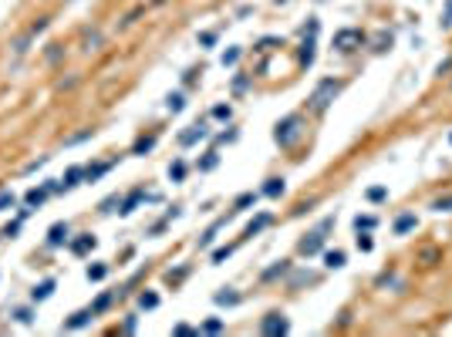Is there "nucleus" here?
<instances>
[{"label": "nucleus", "mask_w": 452, "mask_h": 337, "mask_svg": "<svg viewBox=\"0 0 452 337\" xmlns=\"http://www.w3.org/2000/svg\"><path fill=\"white\" fill-rule=\"evenodd\" d=\"M300 125H304V118L300 115H287L283 122H277V132H273V138H277V145H294L297 138H300Z\"/></svg>", "instance_id": "f257e3e1"}, {"label": "nucleus", "mask_w": 452, "mask_h": 337, "mask_svg": "<svg viewBox=\"0 0 452 337\" xmlns=\"http://www.w3.org/2000/svg\"><path fill=\"white\" fill-rule=\"evenodd\" d=\"M338 91H341L338 81H334V78H324V81L314 88V95H311V108H314V112H324L331 101H334V95H338Z\"/></svg>", "instance_id": "f03ea898"}, {"label": "nucleus", "mask_w": 452, "mask_h": 337, "mask_svg": "<svg viewBox=\"0 0 452 337\" xmlns=\"http://www.w3.org/2000/svg\"><path fill=\"white\" fill-rule=\"evenodd\" d=\"M361 41H364V34L354 31V27L334 34V47H338V51H354V44H361Z\"/></svg>", "instance_id": "7ed1b4c3"}, {"label": "nucleus", "mask_w": 452, "mask_h": 337, "mask_svg": "<svg viewBox=\"0 0 452 337\" xmlns=\"http://www.w3.org/2000/svg\"><path fill=\"white\" fill-rule=\"evenodd\" d=\"M260 330H263V334H287V330H290V324H287V317L270 314V317H263Z\"/></svg>", "instance_id": "20e7f679"}, {"label": "nucleus", "mask_w": 452, "mask_h": 337, "mask_svg": "<svg viewBox=\"0 0 452 337\" xmlns=\"http://www.w3.org/2000/svg\"><path fill=\"white\" fill-rule=\"evenodd\" d=\"M47 192H57V182H47V186H41V189H27L24 202H27V206H41V202L47 199Z\"/></svg>", "instance_id": "39448f33"}, {"label": "nucleus", "mask_w": 452, "mask_h": 337, "mask_svg": "<svg viewBox=\"0 0 452 337\" xmlns=\"http://www.w3.org/2000/svg\"><path fill=\"white\" fill-rule=\"evenodd\" d=\"M81 179H85V168H78V165H74V168H68V172H64V179L57 182V192H71Z\"/></svg>", "instance_id": "423d86ee"}, {"label": "nucleus", "mask_w": 452, "mask_h": 337, "mask_svg": "<svg viewBox=\"0 0 452 337\" xmlns=\"http://www.w3.org/2000/svg\"><path fill=\"white\" fill-rule=\"evenodd\" d=\"M68 243V223H54L47 229V246H64Z\"/></svg>", "instance_id": "0eeeda50"}, {"label": "nucleus", "mask_w": 452, "mask_h": 337, "mask_svg": "<svg viewBox=\"0 0 452 337\" xmlns=\"http://www.w3.org/2000/svg\"><path fill=\"white\" fill-rule=\"evenodd\" d=\"M91 317H95V310H78L71 320H64V324H61V330H81V327L91 324Z\"/></svg>", "instance_id": "6e6552de"}, {"label": "nucleus", "mask_w": 452, "mask_h": 337, "mask_svg": "<svg viewBox=\"0 0 452 337\" xmlns=\"http://www.w3.org/2000/svg\"><path fill=\"white\" fill-rule=\"evenodd\" d=\"M88 249H95V236H91V233L78 236V239H71V253H74V257H85Z\"/></svg>", "instance_id": "1a4fd4ad"}, {"label": "nucleus", "mask_w": 452, "mask_h": 337, "mask_svg": "<svg viewBox=\"0 0 452 337\" xmlns=\"http://www.w3.org/2000/svg\"><path fill=\"white\" fill-rule=\"evenodd\" d=\"M321 246H324V233H321V229H317V233H311L307 239H300V253H307V257H311V253H317Z\"/></svg>", "instance_id": "9d476101"}, {"label": "nucleus", "mask_w": 452, "mask_h": 337, "mask_svg": "<svg viewBox=\"0 0 452 337\" xmlns=\"http://www.w3.org/2000/svg\"><path fill=\"white\" fill-rule=\"evenodd\" d=\"M203 138H206V125H192L189 132H182V135H179L182 145H196V142H203Z\"/></svg>", "instance_id": "9b49d317"}, {"label": "nucleus", "mask_w": 452, "mask_h": 337, "mask_svg": "<svg viewBox=\"0 0 452 337\" xmlns=\"http://www.w3.org/2000/svg\"><path fill=\"white\" fill-rule=\"evenodd\" d=\"M51 293H54V280H41V283L34 287V290H31V300H34V303H41V300H47Z\"/></svg>", "instance_id": "f8f14e48"}, {"label": "nucleus", "mask_w": 452, "mask_h": 337, "mask_svg": "<svg viewBox=\"0 0 452 337\" xmlns=\"http://www.w3.org/2000/svg\"><path fill=\"white\" fill-rule=\"evenodd\" d=\"M230 216H233V213H230ZM230 216H223V219H216V223L209 226V229H206L203 236H199V246H209V243H213V239H216V233H219V229L226 226V219H230Z\"/></svg>", "instance_id": "ddd939ff"}, {"label": "nucleus", "mask_w": 452, "mask_h": 337, "mask_svg": "<svg viewBox=\"0 0 452 337\" xmlns=\"http://www.w3.org/2000/svg\"><path fill=\"white\" fill-rule=\"evenodd\" d=\"M415 226H418V219H415L412 213H405V216H398V219H395V233H398V236H405L408 229H415Z\"/></svg>", "instance_id": "4468645a"}, {"label": "nucleus", "mask_w": 452, "mask_h": 337, "mask_svg": "<svg viewBox=\"0 0 452 337\" xmlns=\"http://www.w3.org/2000/svg\"><path fill=\"white\" fill-rule=\"evenodd\" d=\"M142 199H145V192H142V189H135V192H132V196H128V199L122 202V209H118V213H122V216L135 213V206H138V202H142Z\"/></svg>", "instance_id": "2eb2a0df"}, {"label": "nucleus", "mask_w": 452, "mask_h": 337, "mask_svg": "<svg viewBox=\"0 0 452 337\" xmlns=\"http://www.w3.org/2000/svg\"><path fill=\"white\" fill-rule=\"evenodd\" d=\"M156 148V135H148V138H138L135 148H132V155H145V152H152Z\"/></svg>", "instance_id": "dca6fc26"}, {"label": "nucleus", "mask_w": 452, "mask_h": 337, "mask_svg": "<svg viewBox=\"0 0 452 337\" xmlns=\"http://www.w3.org/2000/svg\"><path fill=\"white\" fill-rule=\"evenodd\" d=\"M263 196H270V199L283 196V179H267V186H263Z\"/></svg>", "instance_id": "f3484780"}, {"label": "nucleus", "mask_w": 452, "mask_h": 337, "mask_svg": "<svg viewBox=\"0 0 452 337\" xmlns=\"http://www.w3.org/2000/svg\"><path fill=\"white\" fill-rule=\"evenodd\" d=\"M300 64H304V67L314 64V37H307V41H304V51H300Z\"/></svg>", "instance_id": "a211bd4d"}, {"label": "nucleus", "mask_w": 452, "mask_h": 337, "mask_svg": "<svg viewBox=\"0 0 452 337\" xmlns=\"http://www.w3.org/2000/svg\"><path fill=\"white\" fill-rule=\"evenodd\" d=\"M105 172H108V162H98V165H88V168H85V179L95 182V179H102Z\"/></svg>", "instance_id": "6ab92c4d"}, {"label": "nucleus", "mask_w": 452, "mask_h": 337, "mask_svg": "<svg viewBox=\"0 0 452 337\" xmlns=\"http://www.w3.org/2000/svg\"><path fill=\"white\" fill-rule=\"evenodd\" d=\"M267 223H270V213H260L257 219H253V223L247 226V236H257V233H260V229H263Z\"/></svg>", "instance_id": "aec40b11"}, {"label": "nucleus", "mask_w": 452, "mask_h": 337, "mask_svg": "<svg viewBox=\"0 0 452 337\" xmlns=\"http://www.w3.org/2000/svg\"><path fill=\"white\" fill-rule=\"evenodd\" d=\"M324 263H328L331 270H341L344 267V253H341V249H331V253H324Z\"/></svg>", "instance_id": "412c9836"}, {"label": "nucleus", "mask_w": 452, "mask_h": 337, "mask_svg": "<svg viewBox=\"0 0 452 337\" xmlns=\"http://www.w3.org/2000/svg\"><path fill=\"white\" fill-rule=\"evenodd\" d=\"M257 199H260V192H243V196H240V199L233 202V209L240 213V209H247V206H253Z\"/></svg>", "instance_id": "4be33fe9"}, {"label": "nucleus", "mask_w": 452, "mask_h": 337, "mask_svg": "<svg viewBox=\"0 0 452 337\" xmlns=\"http://www.w3.org/2000/svg\"><path fill=\"white\" fill-rule=\"evenodd\" d=\"M166 108H169V112H182V108H186V98L176 91V95H169V98H166Z\"/></svg>", "instance_id": "5701e85b"}, {"label": "nucleus", "mask_w": 452, "mask_h": 337, "mask_svg": "<svg viewBox=\"0 0 452 337\" xmlns=\"http://www.w3.org/2000/svg\"><path fill=\"white\" fill-rule=\"evenodd\" d=\"M216 303H219V307H233V303H240V293H233V290L216 293Z\"/></svg>", "instance_id": "b1692460"}, {"label": "nucleus", "mask_w": 452, "mask_h": 337, "mask_svg": "<svg viewBox=\"0 0 452 337\" xmlns=\"http://www.w3.org/2000/svg\"><path fill=\"white\" fill-rule=\"evenodd\" d=\"M199 330H203V334H219V330H223V320H219V317H209Z\"/></svg>", "instance_id": "393cba45"}, {"label": "nucleus", "mask_w": 452, "mask_h": 337, "mask_svg": "<svg viewBox=\"0 0 452 337\" xmlns=\"http://www.w3.org/2000/svg\"><path fill=\"white\" fill-rule=\"evenodd\" d=\"M108 277V267L105 263H95V267H88V280H105Z\"/></svg>", "instance_id": "a878e982"}, {"label": "nucleus", "mask_w": 452, "mask_h": 337, "mask_svg": "<svg viewBox=\"0 0 452 337\" xmlns=\"http://www.w3.org/2000/svg\"><path fill=\"white\" fill-rule=\"evenodd\" d=\"M182 176H186V162H172V165H169V179L179 182Z\"/></svg>", "instance_id": "bb28decb"}, {"label": "nucleus", "mask_w": 452, "mask_h": 337, "mask_svg": "<svg viewBox=\"0 0 452 337\" xmlns=\"http://www.w3.org/2000/svg\"><path fill=\"white\" fill-rule=\"evenodd\" d=\"M216 165H219V155H216V152H209V155L199 162V168H203V172H209V168H216Z\"/></svg>", "instance_id": "cd10ccee"}, {"label": "nucleus", "mask_w": 452, "mask_h": 337, "mask_svg": "<svg viewBox=\"0 0 452 337\" xmlns=\"http://www.w3.org/2000/svg\"><path fill=\"white\" fill-rule=\"evenodd\" d=\"M374 216H354V229H371Z\"/></svg>", "instance_id": "c85d7f7f"}, {"label": "nucleus", "mask_w": 452, "mask_h": 337, "mask_svg": "<svg viewBox=\"0 0 452 337\" xmlns=\"http://www.w3.org/2000/svg\"><path fill=\"white\" fill-rule=\"evenodd\" d=\"M358 233H361V229H358ZM371 246H374V243H371V236H368V233L358 236V249H361V253H371Z\"/></svg>", "instance_id": "c756f323"}, {"label": "nucleus", "mask_w": 452, "mask_h": 337, "mask_svg": "<svg viewBox=\"0 0 452 337\" xmlns=\"http://www.w3.org/2000/svg\"><path fill=\"white\" fill-rule=\"evenodd\" d=\"M115 206H122V199H118V196H108L98 209H102V213H115Z\"/></svg>", "instance_id": "7c9ffc66"}, {"label": "nucleus", "mask_w": 452, "mask_h": 337, "mask_svg": "<svg viewBox=\"0 0 452 337\" xmlns=\"http://www.w3.org/2000/svg\"><path fill=\"white\" fill-rule=\"evenodd\" d=\"M138 303H142L145 310H152V307H159V297H156V293H142V297H138Z\"/></svg>", "instance_id": "2f4dec72"}, {"label": "nucleus", "mask_w": 452, "mask_h": 337, "mask_svg": "<svg viewBox=\"0 0 452 337\" xmlns=\"http://www.w3.org/2000/svg\"><path fill=\"white\" fill-rule=\"evenodd\" d=\"M368 199H371V202H385V199H388V192H385L382 186H374V189H368Z\"/></svg>", "instance_id": "473e14b6"}, {"label": "nucleus", "mask_w": 452, "mask_h": 337, "mask_svg": "<svg viewBox=\"0 0 452 337\" xmlns=\"http://www.w3.org/2000/svg\"><path fill=\"white\" fill-rule=\"evenodd\" d=\"M108 303H112V293H102V297L95 300V307H91V310H95V314H102V310L108 307Z\"/></svg>", "instance_id": "72a5a7b5"}, {"label": "nucleus", "mask_w": 452, "mask_h": 337, "mask_svg": "<svg viewBox=\"0 0 452 337\" xmlns=\"http://www.w3.org/2000/svg\"><path fill=\"white\" fill-rule=\"evenodd\" d=\"M14 206V192H0V213H7Z\"/></svg>", "instance_id": "f704fd0d"}, {"label": "nucleus", "mask_w": 452, "mask_h": 337, "mask_svg": "<svg viewBox=\"0 0 452 337\" xmlns=\"http://www.w3.org/2000/svg\"><path fill=\"white\" fill-rule=\"evenodd\" d=\"M237 61H240V47H230L223 54V64H237Z\"/></svg>", "instance_id": "c9c22d12"}, {"label": "nucleus", "mask_w": 452, "mask_h": 337, "mask_svg": "<svg viewBox=\"0 0 452 337\" xmlns=\"http://www.w3.org/2000/svg\"><path fill=\"white\" fill-rule=\"evenodd\" d=\"M435 213H445V209H452V196H445V199H439L435 206H432Z\"/></svg>", "instance_id": "e433bc0d"}, {"label": "nucleus", "mask_w": 452, "mask_h": 337, "mask_svg": "<svg viewBox=\"0 0 452 337\" xmlns=\"http://www.w3.org/2000/svg\"><path fill=\"white\" fill-rule=\"evenodd\" d=\"M199 44H203V47H213V44H216V34H213V31L199 34Z\"/></svg>", "instance_id": "4c0bfd02"}, {"label": "nucleus", "mask_w": 452, "mask_h": 337, "mask_svg": "<svg viewBox=\"0 0 452 337\" xmlns=\"http://www.w3.org/2000/svg\"><path fill=\"white\" fill-rule=\"evenodd\" d=\"M230 115H233L230 112V105H216L213 108V118H230Z\"/></svg>", "instance_id": "58836bf2"}, {"label": "nucleus", "mask_w": 452, "mask_h": 337, "mask_svg": "<svg viewBox=\"0 0 452 337\" xmlns=\"http://www.w3.org/2000/svg\"><path fill=\"white\" fill-rule=\"evenodd\" d=\"M230 253H233V246H223V249H216V253H213V263H223V260L230 257Z\"/></svg>", "instance_id": "ea45409f"}, {"label": "nucleus", "mask_w": 452, "mask_h": 337, "mask_svg": "<svg viewBox=\"0 0 452 337\" xmlns=\"http://www.w3.org/2000/svg\"><path fill=\"white\" fill-rule=\"evenodd\" d=\"M14 317H17L21 324H31V320H34V317H31V310H14Z\"/></svg>", "instance_id": "a19ab883"}, {"label": "nucleus", "mask_w": 452, "mask_h": 337, "mask_svg": "<svg viewBox=\"0 0 452 337\" xmlns=\"http://www.w3.org/2000/svg\"><path fill=\"white\" fill-rule=\"evenodd\" d=\"M442 24H445V27L452 24V0H449V7H445V17H442Z\"/></svg>", "instance_id": "79ce46f5"}, {"label": "nucleus", "mask_w": 452, "mask_h": 337, "mask_svg": "<svg viewBox=\"0 0 452 337\" xmlns=\"http://www.w3.org/2000/svg\"><path fill=\"white\" fill-rule=\"evenodd\" d=\"M449 142H452V135H449Z\"/></svg>", "instance_id": "37998d69"}]
</instances>
